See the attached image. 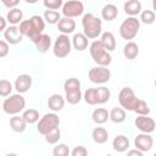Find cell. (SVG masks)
I'll list each match as a JSON object with an SVG mask.
<instances>
[{
    "label": "cell",
    "mask_w": 156,
    "mask_h": 156,
    "mask_svg": "<svg viewBox=\"0 0 156 156\" xmlns=\"http://www.w3.org/2000/svg\"><path fill=\"white\" fill-rule=\"evenodd\" d=\"M27 4H35V2H38L39 0H24Z\"/></svg>",
    "instance_id": "7dc6e473"
},
{
    "label": "cell",
    "mask_w": 156,
    "mask_h": 156,
    "mask_svg": "<svg viewBox=\"0 0 156 156\" xmlns=\"http://www.w3.org/2000/svg\"><path fill=\"white\" fill-rule=\"evenodd\" d=\"M134 146L141 152H147L154 146V139L149 133H140L134 139Z\"/></svg>",
    "instance_id": "8fae6325"
},
{
    "label": "cell",
    "mask_w": 156,
    "mask_h": 156,
    "mask_svg": "<svg viewBox=\"0 0 156 156\" xmlns=\"http://www.w3.org/2000/svg\"><path fill=\"white\" fill-rule=\"evenodd\" d=\"M29 21H30V23L33 24V27H34V29H35L37 32L43 33V30L45 29V21H44V18H43L41 16H39V15H33V16L29 18Z\"/></svg>",
    "instance_id": "d590c367"
},
{
    "label": "cell",
    "mask_w": 156,
    "mask_h": 156,
    "mask_svg": "<svg viewBox=\"0 0 156 156\" xmlns=\"http://www.w3.org/2000/svg\"><path fill=\"white\" fill-rule=\"evenodd\" d=\"M140 29V21L134 16H128L119 26V35L124 40H132L136 37Z\"/></svg>",
    "instance_id": "277c9868"
},
{
    "label": "cell",
    "mask_w": 156,
    "mask_h": 156,
    "mask_svg": "<svg viewBox=\"0 0 156 156\" xmlns=\"http://www.w3.org/2000/svg\"><path fill=\"white\" fill-rule=\"evenodd\" d=\"M71 43L77 51H84L89 45V39L83 33H76L71 39Z\"/></svg>",
    "instance_id": "ffe728a7"
},
{
    "label": "cell",
    "mask_w": 156,
    "mask_h": 156,
    "mask_svg": "<svg viewBox=\"0 0 156 156\" xmlns=\"http://www.w3.org/2000/svg\"><path fill=\"white\" fill-rule=\"evenodd\" d=\"M127 154H128L129 156H143L144 152H141V151L138 150V149H134V150H129Z\"/></svg>",
    "instance_id": "bcb514c9"
},
{
    "label": "cell",
    "mask_w": 156,
    "mask_h": 156,
    "mask_svg": "<svg viewBox=\"0 0 156 156\" xmlns=\"http://www.w3.org/2000/svg\"><path fill=\"white\" fill-rule=\"evenodd\" d=\"M56 24H57V29L61 34L68 35V34L73 33L76 29V22L73 18H69V17H61Z\"/></svg>",
    "instance_id": "9a60e30c"
},
{
    "label": "cell",
    "mask_w": 156,
    "mask_h": 156,
    "mask_svg": "<svg viewBox=\"0 0 156 156\" xmlns=\"http://www.w3.org/2000/svg\"><path fill=\"white\" fill-rule=\"evenodd\" d=\"M118 16V9L113 4H106L101 9V18L105 21H113Z\"/></svg>",
    "instance_id": "cb8c5ba5"
},
{
    "label": "cell",
    "mask_w": 156,
    "mask_h": 156,
    "mask_svg": "<svg viewBox=\"0 0 156 156\" xmlns=\"http://www.w3.org/2000/svg\"><path fill=\"white\" fill-rule=\"evenodd\" d=\"M123 55L127 60H134L139 55V45L132 40L127 41L123 46Z\"/></svg>",
    "instance_id": "7402d4cb"
},
{
    "label": "cell",
    "mask_w": 156,
    "mask_h": 156,
    "mask_svg": "<svg viewBox=\"0 0 156 156\" xmlns=\"http://www.w3.org/2000/svg\"><path fill=\"white\" fill-rule=\"evenodd\" d=\"M83 99L88 105H98V96H96V88H88L83 93Z\"/></svg>",
    "instance_id": "d6a6232c"
},
{
    "label": "cell",
    "mask_w": 156,
    "mask_h": 156,
    "mask_svg": "<svg viewBox=\"0 0 156 156\" xmlns=\"http://www.w3.org/2000/svg\"><path fill=\"white\" fill-rule=\"evenodd\" d=\"M13 89V85L11 84L10 80L7 79H0V96L6 98L9 95H11Z\"/></svg>",
    "instance_id": "8d00e7d4"
},
{
    "label": "cell",
    "mask_w": 156,
    "mask_h": 156,
    "mask_svg": "<svg viewBox=\"0 0 156 156\" xmlns=\"http://www.w3.org/2000/svg\"><path fill=\"white\" fill-rule=\"evenodd\" d=\"M69 147L66 144H57L54 150H52V155L54 156H67L69 155Z\"/></svg>",
    "instance_id": "ab89813d"
},
{
    "label": "cell",
    "mask_w": 156,
    "mask_h": 156,
    "mask_svg": "<svg viewBox=\"0 0 156 156\" xmlns=\"http://www.w3.org/2000/svg\"><path fill=\"white\" fill-rule=\"evenodd\" d=\"M83 34L88 39H96L102 33V21L93 13H85L82 17Z\"/></svg>",
    "instance_id": "6da1fadb"
},
{
    "label": "cell",
    "mask_w": 156,
    "mask_h": 156,
    "mask_svg": "<svg viewBox=\"0 0 156 156\" xmlns=\"http://www.w3.org/2000/svg\"><path fill=\"white\" fill-rule=\"evenodd\" d=\"M123 10L126 15L136 17L141 12V2L139 0H126L123 5Z\"/></svg>",
    "instance_id": "d6986e66"
},
{
    "label": "cell",
    "mask_w": 156,
    "mask_h": 156,
    "mask_svg": "<svg viewBox=\"0 0 156 156\" xmlns=\"http://www.w3.org/2000/svg\"><path fill=\"white\" fill-rule=\"evenodd\" d=\"M32 87V77L29 74H20L16 80H15V84H13V88L16 89L17 93L20 94H24L27 93Z\"/></svg>",
    "instance_id": "5bb4252c"
},
{
    "label": "cell",
    "mask_w": 156,
    "mask_h": 156,
    "mask_svg": "<svg viewBox=\"0 0 156 156\" xmlns=\"http://www.w3.org/2000/svg\"><path fill=\"white\" fill-rule=\"evenodd\" d=\"M18 28H20V32L22 33V35L29 38L30 41H33V43H35L37 39H38V38L40 37V34H41V33H39V32H37V30L34 29V27H33V24L30 23L29 20H22V21L20 22Z\"/></svg>",
    "instance_id": "4fadbf2b"
},
{
    "label": "cell",
    "mask_w": 156,
    "mask_h": 156,
    "mask_svg": "<svg viewBox=\"0 0 156 156\" xmlns=\"http://www.w3.org/2000/svg\"><path fill=\"white\" fill-rule=\"evenodd\" d=\"M61 10L63 17H69V18L79 17L84 12V4L79 0H68L62 5Z\"/></svg>",
    "instance_id": "9c48e42d"
},
{
    "label": "cell",
    "mask_w": 156,
    "mask_h": 156,
    "mask_svg": "<svg viewBox=\"0 0 156 156\" xmlns=\"http://www.w3.org/2000/svg\"><path fill=\"white\" fill-rule=\"evenodd\" d=\"M10 128L16 133H23L27 128V122L22 116L12 115V117L10 118Z\"/></svg>",
    "instance_id": "603a6c76"
},
{
    "label": "cell",
    "mask_w": 156,
    "mask_h": 156,
    "mask_svg": "<svg viewBox=\"0 0 156 156\" xmlns=\"http://www.w3.org/2000/svg\"><path fill=\"white\" fill-rule=\"evenodd\" d=\"M2 111L7 115H18L22 112L26 107V99L22 96V94L16 93L6 96V99L2 102Z\"/></svg>",
    "instance_id": "7a4b0ae2"
},
{
    "label": "cell",
    "mask_w": 156,
    "mask_h": 156,
    "mask_svg": "<svg viewBox=\"0 0 156 156\" xmlns=\"http://www.w3.org/2000/svg\"><path fill=\"white\" fill-rule=\"evenodd\" d=\"M43 4L48 10H56L57 11L58 9L62 7L63 1L62 0H43Z\"/></svg>",
    "instance_id": "60d3db41"
},
{
    "label": "cell",
    "mask_w": 156,
    "mask_h": 156,
    "mask_svg": "<svg viewBox=\"0 0 156 156\" xmlns=\"http://www.w3.org/2000/svg\"><path fill=\"white\" fill-rule=\"evenodd\" d=\"M72 156H87L88 155V150L85 146H82V145H78V146H74L73 150L69 152Z\"/></svg>",
    "instance_id": "b9f144b4"
},
{
    "label": "cell",
    "mask_w": 156,
    "mask_h": 156,
    "mask_svg": "<svg viewBox=\"0 0 156 156\" xmlns=\"http://www.w3.org/2000/svg\"><path fill=\"white\" fill-rule=\"evenodd\" d=\"M23 119L27 122V124H34L39 121L40 116H39V111L35 108H28V110H23L22 113Z\"/></svg>",
    "instance_id": "f1b7e54d"
},
{
    "label": "cell",
    "mask_w": 156,
    "mask_h": 156,
    "mask_svg": "<svg viewBox=\"0 0 156 156\" xmlns=\"http://www.w3.org/2000/svg\"><path fill=\"white\" fill-rule=\"evenodd\" d=\"M129 146H130V141L123 134L115 136V139L112 140V147L116 152H124L129 149Z\"/></svg>",
    "instance_id": "e0dca14e"
},
{
    "label": "cell",
    "mask_w": 156,
    "mask_h": 156,
    "mask_svg": "<svg viewBox=\"0 0 156 156\" xmlns=\"http://www.w3.org/2000/svg\"><path fill=\"white\" fill-rule=\"evenodd\" d=\"M43 18L49 24H56L58 22V20L61 18V13L56 10H45Z\"/></svg>",
    "instance_id": "1f68e13d"
},
{
    "label": "cell",
    "mask_w": 156,
    "mask_h": 156,
    "mask_svg": "<svg viewBox=\"0 0 156 156\" xmlns=\"http://www.w3.org/2000/svg\"><path fill=\"white\" fill-rule=\"evenodd\" d=\"M58 126H60V117L56 115V112H49L39 118V121L37 122V130L40 134L45 135L46 133H49L50 130L55 129Z\"/></svg>",
    "instance_id": "5b68a950"
},
{
    "label": "cell",
    "mask_w": 156,
    "mask_h": 156,
    "mask_svg": "<svg viewBox=\"0 0 156 156\" xmlns=\"http://www.w3.org/2000/svg\"><path fill=\"white\" fill-rule=\"evenodd\" d=\"M82 99H83V94H82L80 89L71 90V91H65V100L68 104H71V105H77Z\"/></svg>",
    "instance_id": "f546056e"
},
{
    "label": "cell",
    "mask_w": 156,
    "mask_h": 156,
    "mask_svg": "<svg viewBox=\"0 0 156 156\" xmlns=\"http://www.w3.org/2000/svg\"><path fill=\"white\" fill-rule=\"evenodd\" d=\"M71 50H72V43H71L69 37L67 34L57 35V38L54 43V46H52L54 55L58 58H63L69 55Z\"/></svg>",
    "instance_id": "8992f818"
},
{
    "label": "cell",
    "mask_w": 156,
    "mask_h": 156,
    "mask_svg": "<svg viewBox=\"0 0 156 156\" xmlns=\"http://www.w3.org/2000/svg\"><path fill=\"white\" fill-rule=\"evenodd\" d=\"M91 138L96 144H105L108 140V132L104 127H95L91 132Z\"/></svg>",
    "instance_id": "d4e9b609"
},
{
    "label": "cell",
    "mask_w": 156,
    "mask_h": 156,
    "mask_svg": "<svg viewBox=\"0 0 156 156\" xmlns=\"http://www.w3.org/2000/svg\"><path fill=\"white\" fill-rule=\"evenodd\" d=\"M126 110L122 107H113L110 112H108V119L113 123H122L126 121Z\"/></svg>",
    "instance_id": "83f0119b"
},
{
    "label": "cell",
    "mask_w": 156,
    "mask_h": 156,
    "mask_svg": "<svg viewBox=\"0 0 156 156\" xmlns=\"http://www.w3.org/2000/svg\"><path fill=\"white\" fill-rule=\"evenodd\" d=\"M77 89H80L79 79H77L74 77H71V78L65 80V83H63V90L65 91H71V90H77Z\"/></svg>",
    "instance_id": "74e56055"
},
{
    "label": "cell",
    "mask_w": 156,
    "mask_h": 156,
    "mask_svg": "<svg viewBox=\"0 0 156 156\" xmlns=\"http://www.w3.org/2000/svg\"><path fill=\"white\" fill-rule=\"evenodd\" d=\"M2 2V5L7 9H12V7H17V5L20 4L21 0H0Z\"/></svg>",
    "instance_id": "ee69618b"
},
{
    "label": "cell",
    "mask_w": 156,
    "mask_h": 156,
    "mask_svg": "<svg viewBox=\"0 0 156 156\" xmlns=\"http://www.w3.org/2000/svg\"><path fill=\"white\" fill-rule=\"evenodd\" d=\"M156 20V15L152 10H144L140 12V22L144 23V24H152Z\"/></svg>",
    "instance_id": "e575fe53"
},
{
    "label": "cell",
    "mask_w": 156,
    "mask_h": 156,
    "mask_svg": "<svg viewBox=\"0 0 156 156\" xmlns=\"http://www.w3.org/2000/svg\"><path fill=\"white\" fill-rule=\"evenodd\" d=\"M88 78L94 84H105L111 79V71L106 66H96L89 69Z\"/></svg>",
    "instance_id": "ba28073f"
},
{
    "label": "cell",
    "mask_w": 156,
    "mask_h": 156,
    "mask_svg": "<svg viewBox=\"0 0 156 156\" xmlns=\"http://www.w3.org/2000/svg\"><path fill=\"white\" fill-rule=\"evenodd\" d=\"M35 44V49L40 54H45L49 51L50 46H51V38L49 34H44L41 33L40 37L37 39V41L34 43Z\"/></svg>",
    "instance_id": "44dd1931"
},
{
    "label": "cell",
    "mask_w": 156,
    "mask_h": 156,
    "mask_svg": "<svg viewBox=\"0 0 156 156\" xmlns=\"http://www.w3.org/2000/svg\"><path fill=\"white\" fill-rule=\"evenodd\" d=\"M134 124H135L138 130H140L141 133H149V134L152 133L155 130V127H156L155 119L149 117V115L147 116L138 115V117L134 121Z\"/></svg>",
    "instance_id": "30bf717a"
},
{
    "label": "cell",
    "mask_w": 156,
    "mask_h": 156,
    "mask_svg": "<svg viewBox=\"0 0 156 156\" xmlns=\"http://www.w3.org/2000/svg\"><path fill=\"white\" fill-rule=\"evenodd\" d=\"M100 43L107 51H113L116 49V38L112 32H104L100 34Z\"/></svg>",
    "instance_id": "ac0fdd59"
},
{
    "label": "cell",
    "mask_w": 156,
    "mask_h": 156,
    "mask_svg": "<svg viewBox=\"0 0 156 156\" xmlns=\"http://www.w3.org/2000/svg\"><path fill=\"white\" fill-rule=\"evenodd\" d=\"M106 1H108V0H106Z\"/></svg>",
    "instance_id": "c3c4849f"
},
{
    "label": "cell",
    "mask_w": 156,
    "mask_h": 156,
    "mask_svg": "<svg viewBox=\"0 0 156 156\" xmlns=\"http://www.w3.org/2000/svg\"><path fill=\"white\" fill-rule=\"evenodd\" d=\"M136 115H144V116H147V115H150V107H149V105L146 104V101H144V100H138V102H136V106H135V108L133 110Z\"/></svg>",
    "instance_id": "f35d334b"
},
{
    "label": "cell",
    "mask_w": 156,
    "mask_h": 156,
    "mask_svg": "<svg viewBox=\"0 0 156 156\" xmlns=\"http://www.w3.org/2000/svg\"><path fill=\"white\" fill-rule=\"evenodd\" d=\"M138 100L139 99L136 98L135 93L129 87L122 88L119 90V93H118V102L122 106V108H124L127 111H133L135 108V106H136Z\"/></svg>",
    "instance_id": "52a82bcc"
},
{
    "label": "cell",
    "mask_w": 156,
    "mask_h": 156,
    "mask_svg": "<svg viewBox=\"0 0 156 156\" xmlns=\"http://www.w3.org/2000/svg\"><path fill=\"white\" fill-rule=\"evenodd\" d=\"M6 27H7V21H6V18L2 17V16H0V33L4 32V30L6 29Z\"/></svg>",
    "instance_id": "f6af8a7d"
},
{
    "label": "cell",
    "mask_w": 156,
    "mask_h": 156,
    "mask_svg": "<svg viewBox=\"0 0 156 156\" xmlns=\"http://www.w3.org/2000/svg\"><path fill=\"white\" fill-rule=\"evenodd\" d=\"M91 119L96 124H104L108 121V111L104 107H98L91 113Z\"/></svg>",
    "instance_id": "484cf974"
},
{
    "label": "cell",
    "mask_w": 156,
    "mask_h": 156,
    "mask_svg": "<svg viewBox=\"0 0 156 156\" xmlns=\"http://www.w3.org/2000/svg\"><path fill=\"white\" fill-rule=\"evenodd\" d=\"M89 52H90L93 61L98 66H106L107 67L112 62V57L110 55V51L104 49L100 40H94L89 45Z\"/></svg>",
    "instance_id": "3957f363"
},
{
    "label": "cell",
    "mask_w": 156,
    "mask_h": 156,
    "mask_svg": "<svg viewBox=\"0 0 156 156\" xmlns=\"http://www.w3.org/2000/svg\"><path fill=\"white\" fill-rule=\"evenodd\" d=\"M23 20V12L22 10H20L18 7H12L9 10L7 15H6V21L10 24H20V22Z\"/></svg>",
    "instance_id": "4316f807"
},
{
    "label": "cell",
    "mask_w": 156,
    "mask_h": 156,
    "mask_svg": "<svg viewBox=\"0 0 156 156\" xmlns=\"http://www.w3.org/2000/svg\"><path fill=\"white\" fill-rule=\"evenodd\" d=\"M10 51V44L5 40H0V58L9 55Z\"/></svg>",
    "instance_id": "7bdbcfd3"
},
{
    "label": "cell",
    "mask_w": 156,
    "mask_h": 156,
    "mask_svg": "<svg viewBox=\"0 0 156 156\" xmlns=\"http://www.w3.org/2000/svg\"><path fill=\"white\" fill-rule=\"evenodd\" d=\"M4 38H5V41H7L10 45H16V44H20L22 41L23 35L20 32V28L17 26L10 24L4 30Z\"/></svg>",
    "instance_id": "7c38bea8"
},
{
    "label": "cell",
    "mask_w": 156,
    "mask_h": 156,
    "mask_svg": "<svg viewBox=\"0 0 156 156\" xmlns=\"http://www.w3.org/2000/svg\"><path fill=\"white\" fill-rule=\"evenodd\" d=\"M65 98L60 94H52L49 96L48 99V107L52 111V112H58L63 108L65 106Z\"/></svg>",
    "instance_id": "2e32d148"
},
{
    "label": "cell",
    "mask_w": 156,
    "mask_h": 156,
    "mask_svg": "<svg viewBox=\"0 0 156 156\" xmlns=\"http://www.w3.org/2000/svg\"><path fill=\"white\" fill-rule=\"evenodd\" d=\"M44 136H45V141H46L48 144H51V145L57 144L58 140L61 139V130H60L58 127H56L55 129H52V130H50L49 133H46Z\"/></svg>",
    "instance_id": "836d02e7"
},
{
    "label": "cell",
    "mask_w": 156,
    "mask_h": 156,
    "mask_svg": "<svg viewBox=\"0 0 156 156\" xmlns=\"http://www.w3.org/2000/svg\"><path fill=\"white\" fill-rule=\"evenodd\" d=\"M96 96H98V105L106 104L111 98V91L108 88L101 85L96 88Z\"/></svg>",
    "instance_id": "4dcf8cb0"
}]
</instances>
